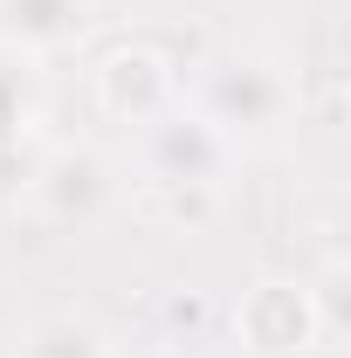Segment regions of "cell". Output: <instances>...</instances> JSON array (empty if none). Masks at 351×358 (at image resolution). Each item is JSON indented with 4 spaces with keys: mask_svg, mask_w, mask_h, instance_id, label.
Returning <instances> with one entry per match:
<instances>
[{
    "mask_svg": "<svg viewBox=\"0 0 351 358\" xmlns=\"http://www.w3.org/2000/svg\"><path fill=\"white\" fill-rule=\"evenodd\" d=\"M234 324H241L248 352H262V358H289V352H303L310 338L324 331L317 296H310L303 282H255V289L241 296Z\"/></svg>",
    "mask_w": 351,
    "mask_h": 358,
    "instance_id": "cell-5",
    "label": "cell"
},
{
    "mask_svg": "<svg viewBox=\"0 0 351 358\" xmlns=\"http://www.w3.org/2000/svg\"><path fill=\"white\" fill-rule=\"evenodd\" d=\"M179 76H173V62L159 55V48H110L103 62H96V103H103V117H117V124H145V117H159L166 103H179Z\"/></svg>",
    "mask_w": 351,
    "mask_h": 358,
    "instance_id": "cell-4",
    "label": "cell"
},
{
    "mask_svg": "<svg viewBox=\"0 0 351 358\" xmlns=\"http://www.w3.org/2000/svg\"><path fill=\"white\" fill-rule=\"evenodd\" d=\"M42 124V62L0 42V166L35 159L28 138Z\"/></svg>",
    "mask_w": 351,
    "mask_h": 358,
    "instance_id": "cell-7",
    "label": "cell"
},
{
    "mask_svg": "<svg viewBox=\"0 0 351 358\" xmlns=\"http://www.w3.org/2000/svg\"><path fill=\"white\" fill-rule=\"evenodd\" d=\"M186 110H200L234 152H262L296 124V83L282 62L248 55V48H220L200 62L193 90H179Z\"/></svg>",
    "mask_w": 351,
    "mask_h": 358,
    "instance_id": "cell-1",
    "label": "cell"
},
{
    "mask_svg": "<svg viewBox=\"0 0 351 358\" xmlns=\"http://www.w3.org/2000/svg\"><path fill=\"white\" fill-rule=\"evenodd\" d=\"M131 152H138V173L159 200H173L179 214L186 207H207L227 193V173H234V145L186 103H166L159 117H145L131 131Z\"/></svg>",
    "mask_w": 351,
    "mask_h": 358,
    "instance_id": "cell-2",
    "label": "cell"
},
{
    "mask_svg": "<svg viewBox=\"0 0 351 358\" xmlns=\"http://www.w3.org/2000/svg\"><path fill=\"white\" fill-rule=\"evenodd\" d=\"M21 358H117V345H110V331L96 324V317H42L28 338H21Z\"/></svg>",
    "mask_w": 351,
    "mask_h": 358,
    "instance_id": "cell-8",
    "label": "cell"
},
{
    "mask_svg": "<svg viewBox=\"0 0 351 358\" xmlns=\"http://www.w3.org/2000/svg\"><path fill=\"white\" fill-rule=\"evenodd\" d=\"M96 21V0H0V42L21 55H69Z\"/></svg>",
    "mask_w": 351,
    "mask_h": 358,
    "instance_id": "cell-6",
    "label": "cell"
},
{
    "mask_svg": "<svg viewBox=\"0 0 351 358\" xmlns=\"http://www.w3.org/2000/svg\"><path fill=\"white\" fill-rule=\"evenodd\" d=\"M21 186H28V207L48 227H96L117 200V166L96 145H55V152L28 159Z\"/></svg>",
    "mask_w": 351,
    "mask_h": 358,
    "instance_id": "cell-3",
    "label": "cell"
}]
</instances>
